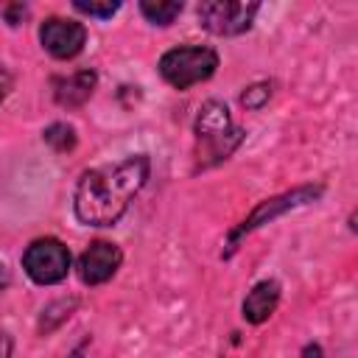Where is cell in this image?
Here are the masks:
<instances>
[{
	"label": "cell",
	"mask_w": 358,
	"mask_h": 358,
	"mask_svg": "<svg viewBox=\"0 0 358 358\" xmlns=\"http://www.w3.org/2000/svg\"><path fill=\"white\" fill-rule=\"evenodd\" d=\"M73 8L76 11H81V14H87V17H98V20H109L112 14H117L120 11V3L115 0H106V3H98V0H76L73 3Z\"/></svg>",
	"instance_id": "4fadbf2b"
},
{
	"label": "cell",
	"mask_w": 358,
	"mask_h": 358,
	"mask_svg": "<svg viewBox=\"0 0 358 358\" xmlns=\"http://www.w3.org/2000/svg\"><path fill=\"white\" fill-rule=\"evenodd\" d=\"M151 173L145 154L123 157L120 162L98 165L81 173L73 193V213L87 227H112L140 193Z\"/></svg>",
	"instance_id": "6da1fadb"
},
{
	"label": "cell",
	"mask_w": 358,
	"mask_h": 358,
	"mask_svg": "<svg viewBox=\"0 0 358 358\" xmlns=\"http://www.w3.org/2000/svg\"><path fill=\"white\" fill-rule=\"evenodd\" d=\"M70 249L59 238H36L22 252V268L36 285H56L70 274Z\"/></svg>",
	"instance_id": "277c9868"
},
{
	"label": "cell",
	"mask_w": 358,
	"mask_h": 358,
	"mask_svg": "<svg viewBox=\"0 0 358 358\" xmlns=\"http://www.w3.org/2000/svg\"><path fill=\"white\" fill-rule=\"evenodd\" d=\"M11 90V76L0 67V103H3V98H6V92Z\"/></svg>",
	"instance_id": "9a60e30c"
},
{
	"label": "cell",
	"mask_w": 358,
	"mask_h": 358,
	"mask_svg": "<svg viewBox=\"0 0 358 358\" xmlns=\"http://www.w3.org/2000/svg\"><path fill=\"white\" fill-rule=\"evenodd\" d=\"M319 196H322V185H316V187H313V185H305V187H294V190H288V193H282V196H274V199L260 201V204L243 218V224L232 229V235H229V246L235 249L238 238L255 232L257 227L274 221L277 215H282V213H288V210H294V207H302V204H308V201H313V199H319Z\"/></svg>",
	"instance_id": "8992f818"
},
{
	"label": "cell",
	"mask_w": 358,
	"mask_h": 358,
	"mask_svg": "<svg viewBox=\"0 0 358 358\" xmlns=\"http://www.w3.org/2000/svg\"><path fill=\"white\" fill-rule=\"evenodd\" d=\"M8 288V268H6V263H0V294Z\"/></svg>",
	"instance_id": "2e32d148"
},
{
	"label": "cell",
	"mask_w": 358,
	"mask_h": 358,
	"mask_svg": "<svg viewBox=\"0 0 358 358\" xmlns=\"http://www.w3.org/2000/svg\"><path fill=\"white\" fill-rule=\"evenodd\" d=\"M182 3L179 0H143L140 3V14L151 22V25H171L179 14H182Z\"/></svg>",
	"instance_id": "8fae6325"
},
{
	"label": "cell",
	"mask_w": 358,
	"mask_h": 358,
	"mask_svg": "<svg viewBox=\"0 0 358 358\" xmlns=\"http://www.w3.org/2000/svg\"><path fill=\"white\" fill-rule=\"evenodd\" d=\"M157 67L173 90H190L218 70V53L207 45H179L165 50Z\"/></svg>",
	"instance_id": "3957f363"
},
{
	"label": "cell",
	"mask_w": 358,
	"mask_h": 358,
	"mask_svg": "<svg viewBox=\"0 0 358 358\" xmlns=\"http://www.w3.org/2000/svg\"><path fill=\"white\" fill-rule=\"evenodd\" d=\"M271 98V84L268 81H257V84H252V87H246L243 92H241V103H243V109H263V103Z\"/></svg>",
	"instance_id": "5bb4252c"
},
{
	"label": "cell",
	"mask_w": 358,
	"mask_h": 358,
	"mask_svg": "<svg viewBox=\"0 0 358 358\" xmlns=\"http://www.w3.org/2000/svg\"><path fill=\"white\" fill-rule=\"evenodd\" d=\"M39 42L42 48L53 56V59H73L84 50L87 45V28L78 20H67V17H48L39 25Z\"/></svg>",
	"instance_id": "52a82bcc"
},
{
	"label": "cell",
	"mask_w": 358,
	"mask_h": 358,
	"mask_svg": "<svg viewBox=\"0 0 358 358\" xmlns=\"http://www.w3.org/2000/svg\"><path fill=\"white\" fill-rule=\"evenodd\" d=\"M98 84V76L92 70H76L70 76H62V78H53V98L59 106H81L90 101L92 90Z\"/></svg>",
	"instance_id": "9c48e42d"
},
{
	"label": "cell",
	"mask_w": 358,
	"mask_h": 358,
	"mask_svg": "<svg viewBox=\"0 0 358 358\" xmlns=\"http://www.w3.org/2000/svg\"><path fill=\"white\" fill-rule=\"evenodd\" d=\"M257 3H238V0H207L199 6V25L215 36H238L252 28Z\"/></svg>",
	"instance_id": "5b68a950"
},
{
	"label": "cell",
	"mask_w": 358,
	"mask_h": 358,
	"mask_svg": "<svg viewBox=\"0 0 358 358\" xmlns=\"http://www.w3.org/2000/svg\"><path fill=\"white\" fill-rule=\"evenodd\" d=\"M42 140H45L53 151L64 154V151H73V148H76V129H73L70 123H50V126L42 131Z\"/></svg>",
	"instance_id": "7c38bea8"
},
{
	"label": "cell",
	"mask_w": 358,
	"mask_h": 358,
	"mask_svg": "<svg viewBox=\"0 0 358 358\" xmlns=\"http://www.w3.org/2000/svg\"><path fill=\"white\" fill-rule=\"evenodd\" d=\"M277 302H280V282L277 280H260L246 294V299L241 305V313L249 324H263L274 313Z\"/></svg>",
	"instance_id": "30bf717a"
},
{
	"label": "cell",
	"mask_w": 358,
	"mask_h": 358,
	"mask_svg": "<svg viewBox=\"0 0 358 358\" xmlns=\"http://www.w3.org/2000/svg\"><path fill=\"white\" fill-rule=\"evenodd\" d=\"M243 140V131L232 126L229 109L221 101H207L196 117V159L201 168H210L227 159Z\"/></svg>",
	"instance_id": "7a4b0ae2"
},
{
	"label": "cell",
	"mask_w": 358,
	"mask_h": 358,
	"mask_svg": "<svg viewBox=\"0 0 358 358\" xmlns=\"http://www.w3.org/2000/svg\"><path fill=\"white\" fill-rule=\"evenodd\" d=\"M305 358H322V350L313 344V347H308V350H305Z\"/></svg>",
	"instance_id": "e0dca14e"
},
{
	"label": "cell",
	"mask_w": 358,
	"mask_h": 358,
	"mask_svg": "<svg viewBox=\"0 0 358 358\" xmlns=\"http://www.w3.org/2000/svg\"><path fill=\"white\" fill-rule=\"evenodd\" d=\"M123 263V252L112 241H92L78 257V277L84 285L109 282Z\"/></svg>",
	"instance_id": "ba28073f"
}]
</instances>
